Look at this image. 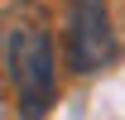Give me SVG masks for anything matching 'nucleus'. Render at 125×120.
Segmentation results:
<instances>
[{
    "label": "nucleus",
    "mask_w": 125,
    "mask_h": 120,
    "mask_svg": "<svg viewBox=\"0 0 125 120\" xmlns=\"http://www.w3.org/2000/svg\"><path fill=\"white\" fill-rule=\"evenodd\" d=\"M0 77L15 87L19 120H43L58 101V53L48 15L34 0H15L0 10Z\"/></svg>",
    "instance_id": "obj_1"
},
{
    "label": "nucleus",
    "mask_w": 125,
    "mask_h": 120,
    "mask_svg": "<svg viewBox=\"0 0 125 120\" xmlns=\"http://www.w3.org/2000/svg\"><path fill=\"white\" fill-rule=\"evenodd\" d=\"M115 58V29H111L106 0H72L67 5V67L72 72H101Z\"/></svg>",
    "instance_id": "obj_2"
}]
</instances>
